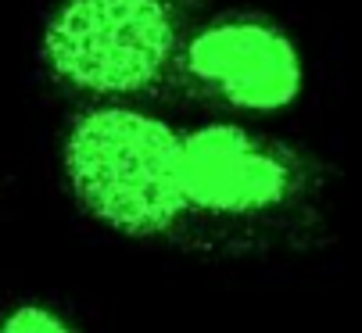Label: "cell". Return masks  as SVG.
<instances>
[{"label": "cell", "instance_id": "3957f363", "mask_svg": "<svg viewBox=\"0 0 362 333\" xmlns=\"http://www.w3.org/2000/svg\"><path fill=\"white\" fill-rule=\"evenodd\" d=\"M187 33V0H62L40 58L69 90L133 100L176 83Z\"/></svg>", "mask_w": 362, "mask_h": 333}, {"label": "cell", "instance_id": "277c9868", "mask_svg": "<svg viewBox=\"0 0 362 333\" xmlns=\"http://www.w3.org/2000/svg\"><path fill=\"white\" fill-rule=\"evenodd\" d=\"M176 83L240 115H276L301 97L305 62L284 25L251 11H226L190 25Z\"/></svg>", "mask_w": 362, "mask_h": 333}, {"label": "cell", "instance_id": "5b68a950", "mask_svg": "<svg viewBox=\"0 0 362 333\" xmlns=\"http://www.w3.org/2000/svg\"><path fill=\"white\" fill-rule=\"evenodd\" d=\"M0 333H76V326L50 305L25 301L0 319Z\"/></svg>", "mask_w": 362, "mask_h": 333}, {"label": "cell", "instance_id": "6da1fadb", "mask_svg": "<svg viewBox=\"0 0 362 333\" xmlns=\"http://www.w3.org/2000/svg\"><path fill=\"white\" fill-rule=\"evenodd\" d=\"M180 244L251 255L301 244L323 215V169L301 147L240 122L183 129Z\"/></svg>", "mask_w": 362, "mask_h": 333}, {"label": "cell", "instance_id": "7a4b0ae2", "mask_svg": "<svg viewBox=\"0 0 362 333\" xmlns=\"http://www.w3.org/2000/svg\"><path fill=\"white\" fill-rule=\"evenodd\" d=\"M62 165L72 197L100 226L129 240L180 244L183 129L126 100L97 104L69 126Z\"/></svg>", "mask_w": 362, "mask_h": 333}]
</instances>
